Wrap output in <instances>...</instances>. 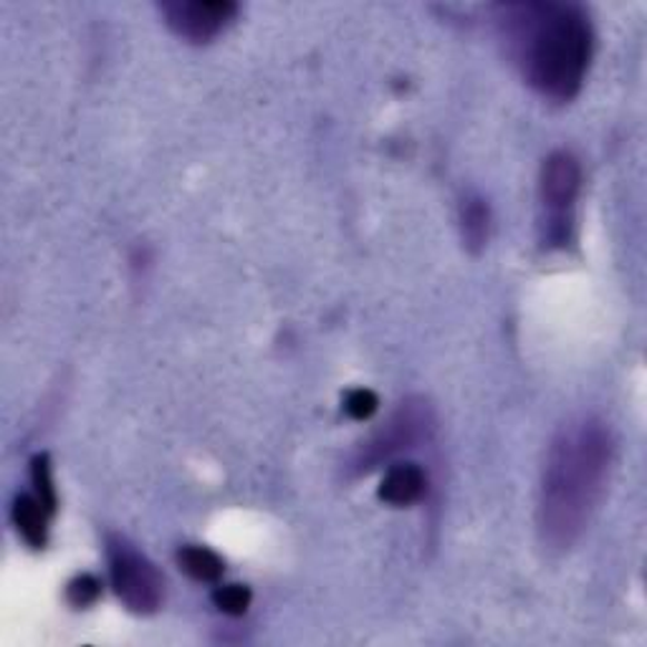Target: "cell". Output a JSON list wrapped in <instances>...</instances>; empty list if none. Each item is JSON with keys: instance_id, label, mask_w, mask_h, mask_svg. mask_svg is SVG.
Masks as SVG:
<instances>
[{"instance_id": "obj_5", "label": "cell", "mask_w": 647, "mask_h": 647, "mask_svg": "<svg viewBox=\"0 0 647 647\" xmlns=\"http://www.w3.org/2000/svg\"><path fill=\"white\" fill-rule=\"evenodd\" d=\"M165 23L190 43H208L238 13L231 0H167L159 6Z\"/></svg>"}, {"instance_id": "obj_4", "label": "cell", "mask_w": 647, "mask_h": 647, "mask_svg": "<svg viewBox=\"0 0 647 647\" xmlns=\"http://www.w3.org/2000/svg\"><path fill=\"white\" fill-rule=\"evenodd\" d=\"M581 187V167L571 153H551L541 165L539 200L547 213L543 228L551 246H565L571 231V213Z\"/></svg>"}, {"instance_id": "obj_12", "label": "cell", "mask_w": 647, "mask_h": 647, "mask_svg": "<svg viewBox=\"0 0 647 647\" xmlns=\"http://www.w3.org/2000/svg\"><path fill=\"white\" fill-rule=\"evenodd\" d=\"M101 595V581L94 575H79L69 581L67 587V599L71 607L77 609H87L94 602H97Z\"/></svg>"}, {"instance_id": "obj_9", "label": "cell", "mask_w": 647, "mask_h": 647, "mask_svg": "<svg viewBox=\"0 0 647 647\" xmlns=\"http://www.w3.org/2000/svg\"><path fill=\"white\" fill-rule=\"evenodd\" d=\"M177 565L195 581H218L225 571L223 559L208 547H183L177 551Z\"/></svg>"}, {"instance_id": "obj_10", "label": "cell", "mask_w": 647, "mask_h": 647, "mask_svg": "<svg viewBox=\"0 0 647 647\" xmlns=\"http://www.w3.org/2000/svg\"><path fill=\"white\" fill-rule=\"evenodd\" d=\"M251 599H253V595L246 585H225L213 592L215 607L231 617L246 615L248 607H251Z\"/></svg>"}, {"instance_id": "obj_13", "label": "cell", "mask_w": 647, "mask_h": 647, "mask_svg": "<svg viewBox=\"0 0 647 647\" xmlns=\"http://www.w3.org/2000/svg\"><path fill=\"white\" fill-rule=\"evenodd\" d=\"M378 408H380V400L367 388L346 392V398H344V410L352 420H370L374 412H378Z\"/></svg>"}, {"instance_id": "obj_8", "label": "cell", "mask_w": 647, "mask_h": 647, "mask_svg": "<svg viewBox=\"0 0 647 647\" xmlns=\"http://www.w3.org/2000/svg\"><path fill=\"white\" fill-rule=\"evenodd\" d=\"M491 210L481 195H465L461 203V233L468 251L478 253L489 241Z\"/></svg>"}, {"instance_id": "obj_6", "label": "cell", "mask_w": 647, "mask_h": 647, "mask_svg": "<svg viewBox=\"0 0 647 647\" xmlns=\"http://www.w3.org/2000/svg\"><path fill=\"white\" fill-rule=\"evenodd\" d=\"M428 491L425 471L418 463H395L384 473L378 496L390 506H412Z\"/></svg>"}, {"instance_id": "obj_11", "label": "cell", "mask_w": 647, "mask_h": 647, "mask_svg": "<svg viewBox=\"0 0 647 647\" xmlns=\"http://www.w3.org/2000/svg\"><path fill=\"white\" fill-rule=\"evenodd\" d=\"M31 478H33V486H36V499L46 506V511L53 513L56 511V489H53L49 455L46 453L33 455Z\"/></svg>"}, {"instance_id": "obj_3", "label": "cell", "mask_w": 647, "mask_h": 647, "mask_svg": "<svg viewBox=\"0 0 647 647\" xmlns=\"http://www.w3.org/2000/svg\"><path fill=\"white\" fill-rule=\"evenodd\" d=\"M109 577L117 597L129 612L153 615L163 605L165 579L143 551L135 549L125 537L111 533L107 539Z\"/></svg>"}, {"instance_id": "obj_1", "label": "cell", "mask_w": 647, "mask_h": 647, "mask_svg": "<svg viewBox=\"0 0 647 647\" xmlns=\"http://www.w3.org/2000/svg\"><path fill=\"white\" fill-rule=\"evenodd\" d=\"M496 26L509 59L543 99L571 101L592 61L595 33L589 16L575 3H506L496 8Z\"/></svg>"}, {"instance_id": "obj_2", "label": "cell", "mask_w": 647, "mask_h": 647, "mask_svg": "<svg viewBox=\"0 0 647 647\" xmlns=\"http://www.w3.org/2000/svg\"><path fill=\"white\" fill-rule=\"evenodd\" d=\"M612 435L597 420H579L561 428L549 448L541 481L539 529L541 539L555 549H569L592 519L602 499Z\"/></svg>"}, {"instance_id": "obj_7", "label": "cell", "mask_w": 647, "mask_h": 647, "mask_svg": "<svg viewBox=\"0 0 647 647\" xmlns=\"http://www.w3.org/2000/svg\"><path fill=\"white\" fill-rule=\"evenodd\" d=\"M13 527L28 547L43 549L49 541V511L46 506L36 499V496H18L13 501Z\"/></svg>"}]
</instances>
